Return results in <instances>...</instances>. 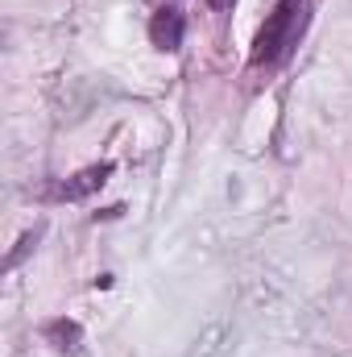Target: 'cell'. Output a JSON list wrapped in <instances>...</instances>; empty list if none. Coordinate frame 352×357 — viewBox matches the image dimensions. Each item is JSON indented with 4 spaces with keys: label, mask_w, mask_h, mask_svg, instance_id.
Returning a JSON list of instances; mask_svg holds the SVG:
<instances>
[{
    "label": "cell",
    "mask_w": 352,
    "mask_h": 357,
    "mask_svg": "<svg viewBox=\"0 0 352 357\" xmlns=\"http://www.w3.org/2000/svg\"><path fill=\"white\" fill-rule=\"evenodd\" d=\"M307 21H311L307 0H278L269 8V17L262 21L257 38H253V54H249L253 67H282L298 50V42L307 33Z\"/></svg>",
    "instance_id": "cell-1"
},
{
    "label": "cell",
    "mask_w": 352,
    "mask_h": 357,
    "mask_svg": "<svg viewBox=\"0 0 352 357\" xmlns=\"http://www.w3.org/2000/svg\"><path fill=\"white\" fill-rule=\"evenodd\" d=\"M112 171H116L112 162L83 167V171H75V175L63 178V183H50V187H46V199H54V204H75V199H88V195H95V191L108 183V175H112Z\"/></svg>",
    "instance_id": "cell-2"
},
{
    "label": "cell",
    "mask_w": 352,
    "mask_h": 357,
    "mask_svg": "<svg viewBox=\"0 0 352 357\" xmlns=\"http://www.w3.org/2000/svg\"><path fill=\"white\" fill-rule=\"evenodd\" d=\"M182 33H186V21H182L178 8H158V13L150 17V42H154L158 50L175 54L178 46H182Z\"/></svg>",
    "instance_id": "cell-3"
},
{
    "label": "cell",
    "mask_w": 352,
    "mask_h": 357,
    "mask_svg": "<svg viewBox=\"0 0 352 357\" xmlns=\"http://www.w3.org/2000/svg\"><path fill=\"white\" fill-rule=\"evenodd\" d=\"M42 341L54 345L58 354H79V345H83V328H79V320L58 316V320H46V324H42Z\"/></svg>",
    "instance_id": "cell-4"
},
{
    "label": "cell",
    "mask_w": 352,
    "mask_h": 357,
    "mask_svg": "<svg viewBox=\"0 0 352 357\" xmlns=\"http://www.w3.org/2000/svg\"><path fill=\"white\" fill-rule=\"evenodd\" d=\"M38 237H42V229H33V233H25V237H21V245H17V250H13V254L4 258V270H13V266H17V262H21V258H25V254H29V250L38 245Z\"/></svg>",
    "instance_id": "cell-5"
},
{
    "label": "cell",
    "mask_w": 352,
    "mask_h": 357,
    "mask_svg": "<svg viewBox=\"0 0 352 357\" xmlns=\"http://www.w3.org/2000/svg\"><path fill=\"white\" fill-rule=\"evenodd\" d=\"M207 4H211V8H216V13H228V8H232V4H237V0H207Z\"/></svg>",
    "instance_id": "cell-6"
}]
</instances>
